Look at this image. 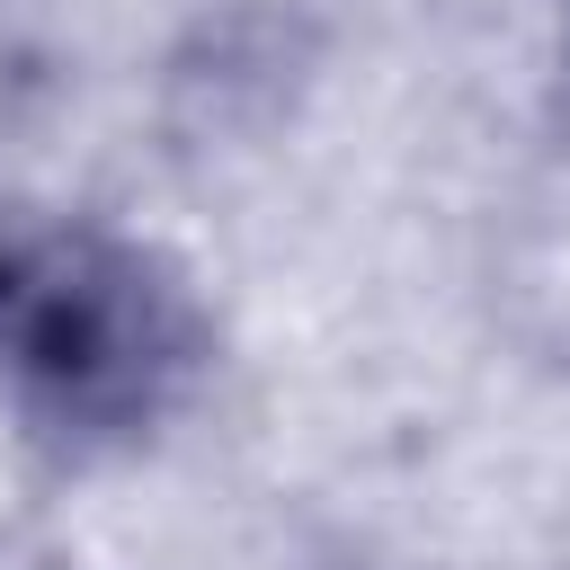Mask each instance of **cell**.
Wrapping results in <instances>:
<instances>
[{
  "label": "cell",
  "mask_w": 570,
  "mask_h": 570,
  "mask_svg": "<svg viewBox=\"0 0 570 570\" xmlns=\"http://www.w3.org/2000/svg\"><path fill=\"white\" fill-rule=\"evenodd\" d=\"M9 347L27 383L62 419H142L169 374L187 365L178 294L151 285L134 258H53L36 276H9Z\"/></svg>",
  "instance_id": "obj_1"
}]
</instances>
